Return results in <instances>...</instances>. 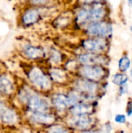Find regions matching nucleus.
<instances>
[{
  "instance_id": "nucleus-1",
  "label": "nucleus",
  "mask_w": 132,
  "mask_h": 133,
  "mask_svg": "<svg viewBox=\"0 0 132 133\" xmlns=\"http://www.w3.org/2000/svg\"><path fill=\"white\" fill-rule=\"evenodd\" d=\"M74 30H81L89 23L110 18V8L107 2L94 3L91 5H78L73 6Z\"/></svg>"
},
{
  "instance_id": "nucleus-2",
  "label": "nucleus",
  "mask_w": 132,
  "mask_h": 133,
  "mask_svg": "<svg viewBox=\"0 0 132 133\" xmlns=\"http://www.w3.org/2000/svg\"><path fill=\"white\" fill-rule=\"evenodd\" d=\"M82 37H100L111 40L114 35V23L111 19L93 21L88 23L80 32Z\"/></svg>"
},
{
  "instance_id": "nucleus-3",
  "label": "nucleus",
  "mask_w": 132,
  "mask_h": 133,
  "mask_svg": "<svg viewBox=\"0 0 132 133\" xmlns=\"http://www.w3.org/2000/svg\"><path fill=\"white\" fill-rule=\"evenodd\" d=\"M82 51L98 54H107L110 47V40L100 37H82L79 42Z\"/></svg>"
},
{
  "instance_id": "nucleus-4",
  "label": "nucleus",
  "mask_w": 132,
  "mask_h": 133,
  "mask_svg": "<svg viewBox=\"0 0 132 133\" xmlns=\"http://www.w3.org/2000/svg\"><path fill=\"white\" fill-rule=\"evenodd\" d=\"M78 72L82 78L97 82L107 76V69L102 65H79Z\"/></svg>"
},
{
  "instance_id": "nucleus-5",
  "label": "nucleus",
  "mask_w": 132,
  "mask_h": 133,
  "mask_svg": "<svg viewBox=\"0 0 132 133\" xmlns=\"http://www.w3.org/2000/svg\"><path fill=\"white\" fill-rule=\"evenodd\" d=\"M23 101H25L29 108L35 112H47L49 110V104L46 100L39 95L30 92H24L22 95Z\"/></svg>"
},
{
  "instance_id": "nucleus-6",
  "label": "nucleus",
  "mask_w": 132,
  "mask_h": 133,
  "mask_svg": "<svg viewBox=\"0 0 132 133\" xmlns=\"http://www.w3.org/2000/svg\"><path fill=\"white\" fill-rule=\"evenodd\" d=\"M76 61L79 65H107L109 58L107 54H98L82 51L76 55Z\"/></svg>"
},
{
  "instance_id": "nucleus-7",
  "label": "nucleus",
  "mask_w": 132,
  "mask_h": 133,
  "mask_svg": "<svg viewBox=\"0 0 132 133\" xmlns=\"http://www.w3.org/2000/svg\"><path fill=\"white\" fill-rule=\"evenodd\" d=\"M28 77L33 84L43 90H49L51 87V79L40 68H32L28 73Z\"/></svg>"
},
{
  "instance_id": "nucleus-8",
  "label": "nucleus",
  "mask_w": 132,
  "mask_h": 133,
  "mask_svg": "<svg viewBox=\"0 0 132 133\" xmlns=\"http://www.w3.org/2000/svg\"><path fill=\"white\" fill-rule=\"evenodd\" d=\"M93 123L94 118L91 114L72 115L68 120V125L78 130H87L91 128Z\"/></svg>"
},
{
  "instance_id": "nucleus-9",
  "label": "nucleus",
  "mask_w": 132,
  "mask_h": 133,
  "mask_svg": "<svg viewBox=\"0 0 132 133\" xmlns=\"http://www.w3.org/2000/svg\"><path fill=\"white\" fill-rule=\"evenodd\" d=\"M75 88L83 95L91 97L97 92L99 86L96 82L82 78L75 83Z\"/></svg>"
},
{
  "instance_id": "nucleus-10",
  "label": "nucleus",
  "mask_w": 132,
  "mask_h": 133,
  "mask_svg": "<svg viewBox=\"0 0 132 133\" xmlns=\"http://www.w3.org/2000/svg\"><path fill=\"white\" fill-rule=\"evenodd\" d=\"M73 20L74 14L72 9L67 12H61L53 20V26L58 30H64L70 26L72 27Z\"/></svg>"
},
{
  "instance_id": "nucleus-11",
  "label": "nucleus",
  "mask_w": 132,
  "mask_h": 133,
  "mask_svg": "<svg viewBox=\"0 0 132 133\" xmlns=\"http://www.w3.org/2000/svg\"><path fill=\"white\" fill-rule=\"evenodd\" d=\"M41 9L40 7H32L26 9L22 16V23L23 25L29 26L37 23L42 19L43 12Z\"/></svg>"
},
{
  "instance_id": "nucleus-12",
  "label": "nucleus",
  "mask_w": 132,
  "mask_h": 133,
  "mask_svg": "<svg viewBox=\"0 0 132 133\" xmlns=\"http://www.w3.org/2000/svg\"><path fill=\"white\" fill-rule=\"evenodd\" d=\"M23 55L29 59L37 60L45 57V51L40 46L26 44L23 48Z\"/></svg>"
},
{
  "instance_id": "nucleus-13",
  "label": "nucleus",
  "mask_w": 132,
  "mask_h": 133,
  "mask_svg": "<svg viewBox=\"0 0 132 133\" xmlns=\"http://www.w3.org/2000/svg\"><path fill=\"white\" fill-rule=\"evenodd\" d=\"M52 104H54V108L59 111H64L72 106V103L68 97V95L63 94H55L52 97Z\"/></svg>"
},
{
  "instance_id": "nucleus-14",
  "label": "nucleus",
  "mask_w": 132,
  "mask_h": 133,
  "mask_svg": "<svg viewBox=\"0 0 132 133\" xmlns=\"http://www.w3.org/2000/svg\"><path fill=\"white\" fill-rule=\"evenodd\" d=\"M0 119L5 123L12 124L16 122L17 117L14 111L8 108L5 104L0 101Z\"/></svg>"
},
{
  "instance_id": "nucleus-15",
  "label": "nucleus",
  "mask_w": 132,
  "mask_h": 133,
  "mask_svg": "<svg viewBox=\"0 0 132 133\" xmlns=\"http://www.w3.org/2000/svg\"><path fill=\"white\" fill-rule=\"evenodd\" d=\"M32 121L43 125H49L54 122L55 118L53 115L47 112H35L33 111L30 115Z\"/></svg>"
},
{
  "instance_id": "nucleus-16",
  "label": "nucleus",
  "mask_w": 132,
  "mask_h": 133,
  "mask_svg": "<svg viewBox=\"0 0 132 133\" xmlns=\"http://www.w3.org/2000/svg\"><path fill=\"white\" fill-rule=\"evenodd\" d=\"M93 111V107L84 102L79 103L73 105L69 108V111L72 115H85V114H91Z\"/></svg>"
},
{
  "instance_id": "nucleus-17",
  "label": "nucleus",
  "mask_w": 132,
  "mask_h": 133,
  "mask_svg": "<svg viewBox=\"0 0 132 133\" xmlns=\"http://www.w3.org/2000/svg\"><path fill=\"white\" fill-rule=\"evenodd\" d=\"M50 77L56 83H64L66 79L67 76L65 72L59 68H53L50 70Z\"/></svg>"
},
{
  "instance_id": "nucleus-18",
  "label": "nucleus",
  "mask_w": 132,
  "mask_h": 133,
  "mask_svg": "<svg viewBox=\"0 0 132 133\" xmlns=\"http://www.w3.org/2000/svg\"><path fill=\"white\" fill-rule=\"evenodd\" d=\"M131 65V61L127 54L123 55L120 58V59L118 60V62H117L118 69H119L120 72H123V73H125L130 69Z\"/></svg>"
},
{
  "instance_id": "nucleus-19",
  "label": "nucleus",
  "mask_w": 132,
  "mask_h": 133,
  "mask_svg": "<svg viewBox=\"0 0 132 133\" xmlns=\"http://www.w3.org/2000/svg\"><path fill=\"white\" fill-rule=\"evenodd\" d=\"M13 90V85L12 82L5 76L0 77V94H10Z\"/></svg>"
},
{
  "instance_id": "nucleus-20",
  "label": "nucleus",
  "mask_w": 132,
  "mask_h": 133,
  "mask_svg": "<svg viewBox=\"0 0 132 133\" xmlns=\"http://www.w3.org/2000/svg\"><path fill=\"white\" fill-rule=\"evenodd\" d=\"M49 59L52 63L58 65L63 62V54L58 49L51 48L49 49Z\"/></svg>"
},
{
  "instance_id": "nucleus-21",
  "label": "nucleus",
  "mask_w": 132,
  "mask_h": 133,
  "mask_svg": "<svg viewBox=\"0 0 132 133\" xmlns=\"http://www.w3.org/2000/svg\"><path fill=\"white\" fill-rule=\"evenodd\" d=\"M128 80V77L125 73L123 72H117L115 73L113 77H112V82L114 84H115L116 86L121 87L125 83H127Z\"/></svg>"
},
{
  "instance_id": "nucleus-22",
  "label": "nucleus",
  "mask_w": 132,
  "mask_h": 133,
  "mask_svg": "<svg viewBox=\"0 0 132 133\" xmlns=\"http://www.w3.org/2000/svg\"><path fill=\"white\" fill-rule=\"evenodd\" d=\"M47 133H70V132L69 129L66 127L57 125L51 126L47 130Z\"/></svg>"
},
{
  "instance_id": "nucleus-23",
  "label": "nucleus",
  "mask_w": 132,
  "mask_h": 133,
  "mask_svg": "<svg viewBox=\"0 0 132 133\" xmlns=\"http://www.w3.org/2000/svg\"><path fill=\"white\" fill-rule=\"evenodd\" d=\"M53 0H30V3L33 7H46L48 6Z\"/></svg>"
},
{
  "instance_id": "nucleus-24",
  "label": "nucleus",
  "mask_w": 132,
  "mask_h": 133,
  "mask_svg": "<svg viewBox=\"0 0 132 133\" xmlns=\"http://www.w3.org/2000/svg\"><path fill=\"white\" fill-rule=\"evenodd\" d=\"M107 2V0H75V4L78 5H91L94 3Z\"/></svg>"
},
{
  "instance_id": "nucleus-25",
  "label": "nucleus",
  "mask_w": 132,
  "mask_h": 133,
  "mask_svg": "<svg viewBox=\"0 0 132 133\" xmlns=\"http://www.w3.org/2000/svg\"><path fill=\"white\" fill-rule=\"evenodd\" d=\"M114 121L118 124H125L127 122L126 115L123 114H117L114 117Z\"/></svg>"
},
{
  "instance_id": "nucleus-26",
  "label": "nucleus",
  "mask_w": 132,
  "mask_h": 133,
  "mask_svg": "<svg viewBox=\"0 0 132 133\" xmlns=\"http://www.w3.org/2000/svg\"><path fill=\"white\" fill-rule=\"evenodd\" d=\"M126 113H127L128 116H131L132 115V98H130L129 101L127 103Z\"/></svg>"
},
{
  "instance_id": "nucleus-27",
  "label": "nucleus",
  "mask_w": 132,
  "mask_h": 133,
  "mask_svg": "<svg viewBox=\"0 0 132 133\" xmlns=\"http://www.w3.org/2000/svg\"><path fill=\"white\" fill-rule=\"evenodd\" d=\"M128 83H125V84L119 87V93H120V94H121V95L125 94L128 93Z\"/></svg>"
},
{
  "instance_id": "nucleus-28",
  "label": "nucleus",
  "mask_w": 132,
  "mask_h": 133,
  "mask_svg": "<svg viewBox=\"0 0 132 133\" xmlns=\"http://www.w3.org/2000/svg\"><path fill=\"white\" fill-rule=\"evenodd\" d=\"M82 133H110V129L108 128H105L104 129L102 130H98V131H88V132H84Z\"/></svg>"
},
{
  "instance_id": "nucleus-29",
  "label": "nucleus",
  "mask_w": 132,
  "mask_h": 133,
  "mask_svg": "<svg viewBox=\"0 0 132 133\" xmlns=\"http://www.w3.org/2000/svg\"><path fill=\"white\" fill-rule=\"evenodd\" d=\"M128 5L130 6V7H132V0H128Z\"/></svg>"
},
{
  "instance_id": "nucleus-30",
  "label": "nucleus",
  "mask_w": 132,
  "mask_h": 133,
  "mask_svg": "<svg viewBox=\"0 0 132 133\" xmlns=\"http://www.w3.org/2000/svg\"><path fill=\"white\" fill-rule=\"evenodd\" d=\"M129 29H130V32H131V40H132V24H131V26H130Z\"/></svg>"
},
{
  "instance_id": "nucleus-31",
  "label": "nucleus",
  "mask_w": 132,
  "mask_h": 133,
  "mask_svg": "<svg viewBox=\"0 0 132 133\" xmlns=\"http://www.w3.org/2000/svg\"><path fill=\"white\" fill-rule=\"evenodd\" d=\"M130 76H131V79L132 82V68L131 69V70H130Z\"/></svg>"
}]
</instances>
